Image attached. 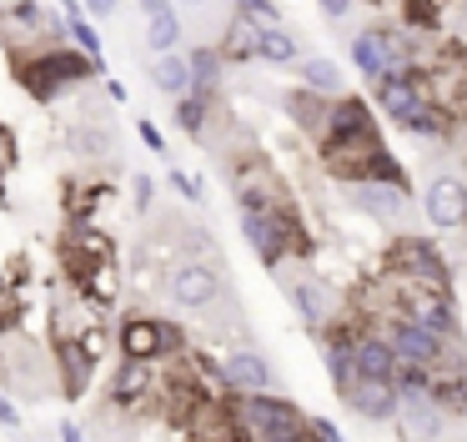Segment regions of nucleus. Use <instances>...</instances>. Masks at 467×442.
<instances>
[{
    "instance_id": "obj_1",
    "label": "nucleus",
    "mask_w": 467,
    "mask_h": 442,
    "mask_svg": "<svg viewBox=\"0 0 467 442\" xmlns=\"http://www.w3.org/2000/svg\"><path fill=\"white\" fill-rule=\"evenodd\" d=\"M236 412L256 442H312V417L282 392H242Z\"/></svg>"
},
{
    "instance_id": "obj_2",
    "label": "nucleus",
    "mask_w": 467,
    "mask_h": 442,
    "mask_svg": "<svg viewBox=\"0 0 467 442\" xmlns=\"http://www.w3.org/2000/svg\"><path fill=\"white\" fill-rule=\"evenodd\" d=\"M322 141H327V156H332V161L362 156V151L382 146V141H377L372 110H367V100H357V96H342L332 106V121H327V136Z\"/></svg>"
},
{
    "instance_id": "obj_3",
    "label": "nucleus",
    "mask_w": 467,
    "mask_h": 442,
    "mask_svg": "<svg viewBox=\"0 0 467 442\" xmlns=\"http://www.w3.org/2000/svg\"><path fill=\"white\" fill-rule=\"evenodd\" d=\"M392 267L402 271V281H412V287H427V291L452 297V271H447V261L437 257V247L427 237H397Z\"/></svg>"
},
{
    "instance_id": "obj_4",
    "label": "nucleus",
    "mask_w": 467,
    "mask_h": 442,
    "mask_svg": "<svg viewBox=\"0 0 467 442\" xmlns=\"http://www.w3.org/2000/svg\"><path fill=\"white\" fill-rule=\"evenodd\" d=\"M116 342H121V357L126 362H156L166 357V352L182 347V327H171V321L161 317H121V327H116Z\"/></svg>"
},
{
    "instance_id": "obj_5",
    "label": "nucleus",
    "mask_w": 467,
    "mask_h": 442,
    "mask_svg": "<svg viewBox=\"0 0 467 442\" xmlns=\"http://www.w3.org/2000/svg\"><path fill=\"white\" fill-rule=\"evenodd\" d=\"M387 342H392V352L402 362H412V367H452V362H447V347H452V342H442L437 337V332H427L422 321H412V317H397L392 321V332H387Z\"/></svg>"
},
{
    "instance_id": "obj_6",
    "label": "nucleus",
    "mask_w": 467,
    "mask_h": 442,
    "mask_svg": "<svg viewBox=\"0 0 467 442\" xmlns=\"http://www.w3.org/2000/svg\"><path fill=\"white\" fill-rule=\"evenodd\" d=\"M166 297L186 311H202L222 297V277H216L206 261H182V267H171V277H166Z\"/></svg>"
},
{
    "instance_id": "obj_7",
    "label": "nucleus",
    "mask_w": 467,
    "mask_h": 442,
    "mask_svg": "<svg viewBox=\"0 0 467 442\" xmlns=\"http://www.w3.org/2000/svg\"><path fill=\"white\" fill-rule=\"evenodd\" d=\"M286 297H292L296 317H302L312 332H327V327L337 321V307H342L337 287H332V281H322V277H296V281H286Z\"/></svg>"
},
{
    "instance_id": "obj_8",
    "label": "nucleus",
    "mask_w": 467,
    "mask_h": 442,
    "mask_svg": "<svg viewBox=\"0 0 467 442\" xmlns=\"http://www.w3.org/2000/svg\"><path fill=\"white\" fill-rule=\"evenodd\" d=\"M422 100H427V70H417V66L412 70H387V76L377 80V106H382L397 126H402Z\"/></svg>"
},
{
    "instance_id": "obj_9",
    "label": "nucleus",
    "mask_w": 467,
    "mask_h": 442,
    "mask_svg": "<svg viewBox=\"0 0 467 442\" xmlns=\"http://www.w3.org/2000/svg\"><path fill=\"white\" fill-rule=\"evenodd\" d=\"M422 211L437 231H462L467 226V181L462 176H437L432 186H427Z\"/></svg>"
},
{
    "instance_id": "obj_10",
    "label": "nucleus",
    "mask_w": 467,
    "mask_h": 442,
    "mask_svg": "<svg viewBox=\"0 0 467 442\" xmlns=\"http://www.w3.org/2000/svg\"><path fill=\"white\" fill-rule=\"evenodd\" d=\"M402 317L422 321V327L437 332L442 342H457V311H452V297H442V291H427V287H412V281H407V311Z\"/></svg>"
},
{
    "instance_id": "obj_11",
    "label": "nucleus",
    "mask_w": 467,
    "mask_h": 442,
    "mask_svg": "<svg viewBox=\"0 0 467 442\" xmlns=\"http://www.w3.org/2000/svg\"><path fill=\"white\" fill-rule=\"evenodd\" d=\"M347 402H352L357 417H367V422H397L402 417V392H397V382H382V377H362V387Z\"/></svg>"
},
{
    "instance_id": "obj_12",
    "label": "nucleus",
    "mask_w": 467,
    "mask_h": 442,
    "mask_svg": "<svg viewBox=\"0 0 467 442\" xmlns=\"http://www.w3.org/2000/svg\"><path fill=\"white\" fill-rule=\"evenodd\" d=\"M56 372H61V382H66V397H81L96 377V357L86 352V342L56 337Z\"/></svg>"
},
{
    "instance_id": "obj_13",
    "label": "nucleus",
    "mask_w": 467,
    "mask_h": 442,
    "mask_svg": "<svg viewBox=\"0 0 467 442\" xmlns=\"http://www.w3.org/2000/svg\"><path fill=\"white\" fill-rule=\"evenodd\" d=\"M402 437L407 442H442L447 432V412L432 397H402Z\"/></svg>"
},
{
    "instance_id": "obj_14",
    "label": "nucleus",
    "mask_w": 467,
    "mask_h": 442,
    "mask_svg": "<svg viewBox=\"0 0 467 442\" xmlns=\"http://www.w3.org/2000/svg\"><path fill=\"white\" fill-rule=\"evenodd\" d=\"M352 201L357 211L377 221H402L407 216V186H382V181H357L352 186Z\"/></svg>"
},
{
    "instance_id": "obj_15",
    "label": "nucleus",
    "mask_w": 467,
    "mask_h": 442,
    "mask_svg": "<svg viewBox=\"0 0 467 442\" xmlns=\"http://www.w3.org/2000/svg\"><path fill=\"white\" fill-rule=\"evenodd\" d=\"M327 377H332V387L342 392V397H352L357 387H362V367H357V342L342 337V332H327Z\"/></svg>"
},
{
    "instance_id": "obj_16",
    "label": "nucleus",
    "mask_w": 467,
    "mask_h": 442,
    "mask_svg": "<svg viewBox=\"0 0 467 442\" xmlns=\"http://www.w3.org/2000/svg\"><path fill=\"white\" fill-rule=\"evenodd\" d=\"M226 372H232V387L236 392H272V382H276V372H272V362L262 357V352H232L226 357Z\"/></svg>"
},
{
    "instance_id": "obj_17",
    "label": "nucleus",
    "mask_w": 467,
    "mask_h": 442,
    "mask_svg": "<svg viewBox=\"0 0 467 442\" xmlns=\"http://www.w3.org/2000/svg\"><path fill=\"white\" fill-rule=\"evenodd\" d=\"M242 237L252 241V251L266 261V267H276V261L286 257V247H282V226H276V216H256V211H242Z\"/></svg>"
},
{
    "instance_id": "obj_18",
    "label": "nucleus",
    "mask_w": 467,
    "mask_h": 442,
    "mask_svg": "<svg viewBox=\"0 0 467 442\" xmlns=\"http://www.w3.org/2000/svg\"><path fill=\"white\" fill-rule=\"evenodd\" d=\"M357 367H362V377H382L392 382L397 367H402V357L392 352V342L377 337V332H367V337H357Z\"/></svg>"
},
{
    "instance_id": "obj_19",
    "label": "nucleus",
    "mask_w": 467,
    "mask_h": 442,
    "mask_svg": "<svg viewBox=\"0 0 467 442\" xmlns=\"http://www.w3.org/2000/svg\"><path fill=\"white\" fill-rule=\"evenodd\" d=\"M332 106H337V100L317 96V90H306V86L286 96V116H292L302 131H317V136H327V121H332Z\"/></svg>"
},
{
    "instance_id": "obj_20",
    "label": "nucleus",
    "mask_w": 467,
    "mask_h": 442,
    "mask_svg": "<svg viewBox=\"0 0 467 442\" xmlns=\"http://www.w3.org/2000/svg\"><path fill=\"white\" fill-rule=\"evenodd\" d=\"M352 60H357V70H362L372 86L387 76V70H397L392 56H387V36H382V30H362V36L352 40Z\"/></svg>"
},
{
    "instance_id": "obj_21",
    "label": "nucleus",
    "mask_w": 467,
    "mask_h": 442,
    "mask_svg": "<svg viewBox=\"0 0 467 442\" xmlns=\"http://www.w3.org/2000/svg\"><path fill=\"white\" fill-rule=\"evenodd\" d=\"M151 86L161 90V96H192L196 80H192V56H156L151 66Z\"/></svg>"
},
{
    "instance_id": "obj_22",
    "label": "nucleus",
    "mask_w": 467,
    "mask_h": 442,
    "mask_svg": "<svg viewBox=\"0 0 467 442\" xmlns=\"http://www.w3.org/2000/svg\"><path fill=\"white\" fill-rule=\"evenodd\" d=\"M296 76H302V86H306V90H317V96L342 100V66H337V60L312 56V60H302V66H296Z\"/></svg>"
},
{
    "instance_id": "obj_23",
    "label": "nucleus",
    "mask_w": 467,
    "mask_h": 442,
    "mask_svg": "<svg viewBox=\"0 0 467 442\" xmlns=\"http://www.w3.org/2000/svg\"><path fill=\"white\" fill-rule=\"evenodd\" d=\"M146 382H151V362H121L111 377V402L116 407H131L136 397H146Z\"/></svg>"
},
{
    "instance_id": "obj_24",
    "label": "nucleus",
    "mask_w": 467,
    "mask_h": 442,
    "mask_svg": "<svg viewBox=\"0 0 467 442\" xmlns=\"http://www.w3.org/2000/svg\"><path fill=\"white\" fill-rule=\"evenodd\" d=\"M256 60H266V66H292L296 60V36L286 26H262V36H256Z\"/></svg>"
},
{
    "instance_id": "obj_25",
    "label": "nucleus",
    "mask_w": 467,
    "mask_h": 442,
    "mask_svg": "<svg viewBox=\"0 0 467 442\" xmlns=\"http://www.w3.org/2000/svg\"><path fill=\"white\" fill-rule=\"evenodd\" d=\"M182 36H186V26H182L176 10H161V16L146 20V46H151L156 56H176V40Z\"/></svg>"
},
{
    "instance_id": "obj_26",
    "label": "nucleus",
    "mask_w": 467,
    "mask_h": 442,
    "mask_svg": "<svg viewBox=\"0 0 467 442\" xmlns=\"http://www.w3.org/2000/svg\"><path fill=\"white\" fill-rule=\"evenodd\" d=\"M432 402L442 412H467V377H452V367L432 372Z\"/></svg>"
},
{
    "instance_id": "obj_27",
    "label": "nucleus",
    "mask_w": 467,
    "mask_h": 442,
    "mask_svg": "<svg viewBox=\"0 0 467 442\" xmlns=\"http://www.w3.org/2000/svg\"><path fill=\"white\" fill-rule=\"evenodd\" d=\"M402 131H407V136H422V141H432V136H442V131H447V110L437 106V100H422V106H417L412 116L402 121Z\"/></svg>"
},
{
    "instance_id": "obj_28",
    "label": "nucleus",
    "mask_w": 467,
    "mask_h": 442,
    "mask_svg": "<svg viewBox=\"0 0 467 442\" xmlns=\"http://www.w3.org/2000/svg\"><path fill=\"white\" fill-rule=\"evenodd\" d=\"M192 80H196V96H212L216 80H222V50L212 46L192 50Z\"/></svg>"
},
{
    "instance_id": "obj_29",
    "label": "nucleus",
    "mask_w": 467,
    "mask_h": 442,
    "mask_svg": "<svg viewBox=\"0 0 467 442\" xmlns=\"http://www.w3.org/2000/svg\"><path fill=\"white\" fill-rule=\"evenodd\" d=\"M402 20H407V30L432 36V30L442 26V5H437V0H402Z\"/></svg>"
},
{
    "instance_id": "obj_30",
    "label": "nucleus",
    "mask_w": 467,
    "mask_h": 442,
    "mask_svg": "<svg viewBox=\"0 0 467 442\" xmlns=\"http://www.w3.org/2000/svg\"><path fill=\"white\" fill-rule=\"evenodd\" d=\"M206 106H212V96H196V90H192V96H182V100H176V126H182L186 136H202V131H206Z\"/></svg>"
},
{
    "instance_id": "obj_31",
    "label": "nucleus",
    "mask_w": 467,
    "mask_h": 442,
    "mask_svg": "<svg viewBox=\"0 0 467 442\" xmlns=\"http://www.w3.org/2000/svg\"><path fill=\"white\" fill-rule=\"evenodd\" d=\"M236 5H242V16H246V20H256V26H266V30L282 26V10H276L272 0H236Z\"/></svg>"
},
{
    "instance_id": "obj_32",
    "label": "nucleus",
    "mask_w": 467,
    "mask_h": 442,
    "mask_svg": "<svg viewBox=\"0 0 467 442\" xmlns=\"http://www.w3.org/2000/svg\"><path fill=\"white\" fill-rule=\"evenodd\" d=\"M312 437H317V442H347L342 427H337L332 417H312Z\"/></svg>"
},
{
    "instance_id": "obj_33",
    "label": "nucleus",
    "mask_w": 467,
    "mask_h": 442,
    "mask_svg": "<svg viewBox=\"0 0 467 442\" xmlns=\"http://www.w3.org/2000/svg\"><path fill=\"white\" fill-rule=\"evenodd\" d=\"M131 196H136V211H146V206H151V196H156V181H151V176H146V171H141V176H136V186H131Z\"/></svg>"
},
{
    "instance_id": "obj_34",
    "label": "nucleus",
    "mask_w": 467,
    "mask_h": 442,
    "mask_svg": "<svg viewBox=\"0 0 467 442\" xmlns=\"http://www.w3.org/2000/svg\"><path fill=\"white\" fill-rule=\"evenodd\" d=\"M212 247H216L212 231H202V226H192V231H186V241H182V251H192V257H196V251H212Z\"/></svg>"
},
{
    "instance_id": "obj_35",
    "label": "nucleus",
    "mask_w": 467,
    "mask_h": 442,
    "mask_svg": "<svg viewBox=\"0 0 467 442\" xmlns=\"http://www.w3.org/2000/svg\"><path fill=\"white\" fill-rule=\"evenodd\" d=\"M171 186H176V191H182V196H186V201H202V186H196V181H192V176H182V171H171Z\"/></svg>"
},
{
    "instance_id": "obj_36",
    "label": "nucleus",
    "mask_w": 467,
    "mask_h": 442,
    "mask_svg": "<svg viewBox=\"0 0 467 442\" xmlns=\"http://www.w3.org/2000/svg\"><path fill=\"white\" fill-rule=\"evenodd\" d=\"M0 427H21V407H16V402L11 397H0Z\"/></svg>"
},
{
    "instance_id": "obj_37",
    "label": "nucleus",
    "mask_w": 467,
    "mask_h": 442,
    "mask_svg": "<svg viewBox=\"0 0 467 442\" xmlns=\"http://www.w3.org/2000/svg\"><path fill=\"white\" fill-rule=\"evenodd\" d=\"M136 131H141V141H146V146H151V151H166V136H161V131L151 126V121H136Z\"/></svg>"
},
{
    "instance_id": "obj_38",
    "label": "nucleus",
    "mask_w": 467,
    "mask_h": 442,
    "mask_svg": "<svg viewBox=\"0 0 467 442\" xmlns=\"http://www.w3.org/2000/svg\"><path fill=\"white\" fill-rule=\"evenodd\" d=\"M86 10H91V16L101 20V16H111V10H116V0H86Z\"/></svg>"
},
{
    "instance_id": "obj_39",
    "label": "nucleus",
    "mask_w": 467,
    "mask_h": 442,
    "mask_svg": "<svg viewBox=\"0 0 467 442\" xmlns=\"http://www.w3.org/2000/svg\"><path fill=\"white\" fill-rule=\"evenodd\" d=\"M61 442H86V432L76 422H61Z\"/></svg>"
},
{
    "instance_id": "obj_40",
    "label": "nucleus",
    "mask_w": 467,
    "mask_h": 442,
    "mask_svg": "<svg viewBox=\"0 0 467 442\" xmlns=\"http://www.w3.org/2000/svg\"><path fill=\"white\" fill-rule=\"evenodd\" d=\"M146 16H161V10H171V0H141Z\"/></svg>"
}]
</instances>
